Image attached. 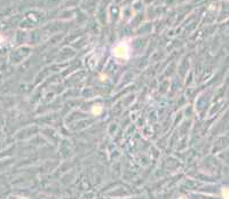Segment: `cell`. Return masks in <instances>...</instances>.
Masks as SVG:
<instances>
[{"label":"cell","mask_w":229,"mask_h":199,"mask_svg":"<svg viewBox=\"0 0 229 199\" xmlns=\"http://www.w3.org/2000/svg\"><path fill=\"white\" fill-rule=\"evenodd\" d=\"M114 55L116 57L127 60V59L130 57V47H128V45L125 43V41L118 43V45L114 47Z\"/></svg>","instance_id":"6da1fadb"},{"label":"cell","mask_w":229,"mask_h":199,"mask_svg":"<svg viewBox=\"0 0 229 199\" xmlns=\"http://www.w3.org/2000/svg\"><path fill=\"white\" fill-rule=\"evenodd\" d=\"M101 112H102V105L96 104V105H94V106L92 108V113H93L94 116H99Z\"/></svg>","instance_id":"7a4b0ae2"},{"label":"cell","mask_w":229,"mask_h":199,"mask_svg":"<svg viewBox=\"0 0 229 199\" xmlns=\"http://www.w3.org/2000/svg\"><path fill=\"white\" fill-rule=\"evenodd\" d=\"M221 195H222V198L223 199H229V189L228 188H223L221 190Z\"/></svg>","instance_id":"3957f363"},{"label":"cell","mask_w":229,"mask_h":199,"mask_svg":"<svg viewBox=\"0 0 229 199\" xmlns=\"http://www.w3.org/2000/svg\"><path fill=\"white\" fill-rule=\"evenodd\" d=\"M180 199H187L186 197H180Z\"/></svg>","instance_id":"277c9868"}]
</instances>
